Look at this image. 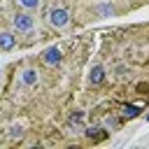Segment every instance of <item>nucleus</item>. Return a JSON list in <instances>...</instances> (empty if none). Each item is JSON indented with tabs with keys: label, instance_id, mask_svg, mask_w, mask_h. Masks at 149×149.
<instances>
[{
	"label": "nucleus",
	"instance_id": "f257e3e1",
	"mask_svg": "<svg viewBox=\"0 0 149 149\" xmlns=\"http://www.w3.org/2000/svg\"><path fill=\"white\" fill-rule=\"evenodd\" d=\"M12 26L16 33H23V35H30L35 30V19L28 14V12H16L12 16Z\"/></svg>",
	"mask_w": 149,
	"mask_h": 149
},
{
	"label": "nucleus",
	"instance_id": "f03ea898",
	"mask_svg": "<svg viewBox=\"0 0 149 149\" xmlns=\"http://www.w3.org/2000/svg\"><path fill=\"white\" fill-rule=\"evenodd\" d=\"M49 23L56 28V30H63L70 26V12L65 7H51L49 9Z\"/></svg>",
	"mask_w": 149,
	"mask_h": 149
},
{
	"label": "nucleus",
	"instance_id": "7ed1b4c3",
	"mask_svg": "<svg viewBox=\"0 0 149 149\" xmlns=\"http://www.w3.org/2000/svg\"><path fill=\"white\" fill-rule=\"evenodd\" d=\"M61 61H63V51H61L56 44H51V47H47V49L42 51V63H44V65L56 68V65H61Z\"/></svg>",
	"mask_w": 149,
	"mask_h": 149
},
{
	"label": "nucleus",
	"instance_id": "20e7f679",
	"mask_svg": "<svg viewBox=\"0 0 149 149\" xmlns=\"http://www.w3.org/2000/svg\"><path fill=\"white\" fill-rule=\"evenodd\" d=\"M37 79H40V72H37L35 68H26V70H21V74H19L21 86H35Z\"/></svg>",
	"mask_w": 149,
	"mask_h": 149
},
{
	"label": "nucleus",
	"instance_id": "39448f33",
	"mask_svg": "<svg viewBox=\"0 0 149 149\" xmlns=\"http://www.w3.org/2000/svg\"><path fill=\"white\" fill-rule=\"evenodd\" d=\"M84 135H86L91 142H102V140L109 135V130H107V128H102V126H88V128L84 130Z\"/></svg>",
	"mask_w": 149,
	"mask_h": 149
},
{
	"label": "nucleus",
	"instance_id": "423d86ee",
	"mask_svg": "<svg viewBox=\"0 0 149 149\" xmlns=\"http://www.w3.org/2000/svg\"><path fill=\"white\" fill-rule=\"evenodd\" d=\"M88 81H91L93 86H100V84L105 81V68H102L100 63H95V65L91 68V72H88Z\"/></svg>",
	"mask_w": 149,
	"mask_h": 149
},
{
	"label": "nucleus",
	"instance_id": "0eeeda50",
	"mask_svg": "<svg viewBox=\"0 0 149 149\" xmlns=\"http://www.w3.org/2000/svg\"><path fill=\"white\" fill-rule=\"evenodd\" d=\"M16 47V37L9 30H0V51H9Z\"/></svg>",
	"mask_w": 149,
	"mask_h": 149
},
{
	"label": "nucleus",
	"instance_id": "6e6552de",
	"mask_svg": "<svg viewBox=\"0 0 149 149\" xmlns=\"http://www.w3.org/2000/svg\"><path fill=\"white\" fill-rule=\"evenodd\" d=\"M93 9H95V14H100L102 19H112V16L116 14V9H114V5H112V2H98Z\"/></svg>",
	"mask_w": 149,
	"mask_h": 149
},
{
	"label": "nucleus",
	"instance_id": "1a4fd4ad",
	"mask_svg": "<svg viewBox=\"0 0 149 149\" xmlns=\"http://www.w3.org/2000/svg\"><path fill=\"white\" fill-rule=\"evenodd\" d=\"M81 119H84V112H81V109H74V112L68 116V126L74 128L72 133H79V130H81Z\"/></svg>",
	"mask_w": 149,
	"mask_h": 149
},
{
	"label": "nucleus",
	"instance_id": "9d476101",
	"mask_svg": "<svg viewBox=\"0 0 149 149\" xmlns=\"http://www.w3.org/2000/svg\"><path fill=\"white\" fill-rule=\"evenodd\" d=\"M121 112H123V119H137L144 109H142L140 105H130V102H126V105L121 107Z\"/></svg>",
	"mask_w": 149,
	"mask_h": 149
},
{
	"label": "nucleus",
	"instance_id": "9b49d317",
	"mask_svg": "<svg viewBox=\"0 0 149 149\" xmlns=\"http://www.w3.org/2000/svg\"><path fill=\"white\" fill-rule=\"evenodd\" d=\"M119 126H121V119L114 114H107L102 119V128H107V130H119Z\"/></svg>",
	"mask_w": 149,
	"mask_h": 149
},
{
	"label": "nucleus",
	"instance_id": "f8f14e48",
	"mask_svg": "<svg viewBox=\"0 0 149 149\" xmlns=\"http://www.w3.org/2000/svg\"><path fill=\"white\" fill-rule=\"evenodd\" d=\"M9 137H12V140H21V137H23V126L14 123V126L9 128Z\"/></svg>",
	"mask_w": 149,
	"mask_h": 149
},
{
	"label": "nucleus",
	"instance_id": "ddd939ff",
	"mask_svg": "<svg viewBox=\"0 0 149 149\" xmlns=\"http://www.w3.org/2000/svg\"><path fill=\"white\" fill-rule=\"evenodd\" d=\"M19 5H21L23 9L33 12V9H37V7H40V0H19Z\"/></svg>",
	"mask_w": 149,
	"mask_h": 149
},
{
	"label": "nucleus",
	"instance_id": "4468645a",
	"mask_svg": "<svg viewBox=\"0 0 149 149\" xmlns=\"http://www.w3.org/2000/svg\"><path fill=\"white\" fill-rule=\"evenodd\" d=\"M0 77H2V68H0Z\"/></svg>",
	"mask_w": 149,
	"mask_h": 149
},
{
	"label": "nucleus",
	"instance_id": "2eb2a0df",
	"mask_svg": "<svg viewBox=\"0 0 149 149\" xmlns=\"http://www.w3.org/2000/svg\"><path fill=\"white\" fill-rule=\"evenodd\" d=\"M147 121H149V114H147Z\"/></svg>",
	"mask_w": 149,
	"mask_h": 149
}]
</instances>
